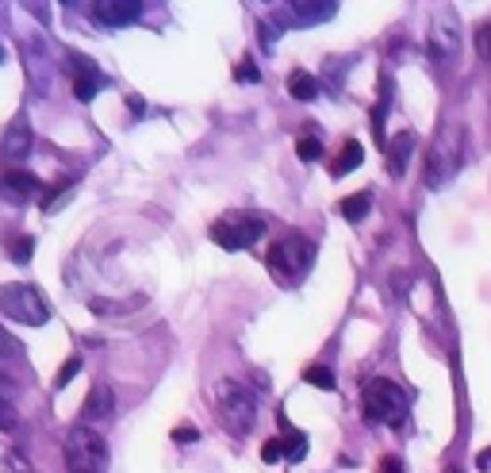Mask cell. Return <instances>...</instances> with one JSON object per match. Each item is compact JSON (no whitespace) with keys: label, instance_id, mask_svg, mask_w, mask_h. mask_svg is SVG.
Listing matches in <instances>:
<instances>
[{"label":"cell","instance_id":"cell-1","mask_svg":"<svg viewBox=\"0 0 491 473\" xmlns=\"http://www.w3.org/2000/svg\"><path fill=\"white\" fill-rule=\"evenodd\" d=\"M212 400L219 408V420L230 435H250L257 423V392L235 377H219L212 385Z\"/></svg>","mask_w":491,"mask_h":473},{"label":"cell","instance_id":"cell-2","mask_svg":"<svg viewBox=\"0 0 491 473\" xmlns=\"http://www.w3.org/2000/svg\"><path fill=\"white\" fill-rule=\"evenodd\" d=\"M361 415L369 423H392L400 427L407 420V392L388 377H372L361 392Z\"/></svg>","mask_w":491,"mask_h":473},{"label":"cell","instance_id":"cell-3","mask_svg":"<svg viewBox=\"0 0 491 473\" xmlns=\"http://www.w3.org/2000/svg\"><path fill=\"white\" fill-rule=\"evenodd\" d=\"M66 466L69 473H108V443L97 427H69L66 435Z\"/></svg>","mask_w":491,"mask_h":473},{"label":"cell","instance_id":"cell-4","mask_svg":"<svg viewBox=\"0 0 491 473\" xmlns=\"http://www.w3.org/2000/svg\"><path fill=\"white\" fill-rule=\"evenodd\" d=\"M311 258H315V247L308 239H303V235H284V239H277L273 247H269L265 265H269V273H273L277 281L296 285L300 277L311 270Z\"/></svg>","mask_w":491,"mask_h":473},{"label":"cell","instance_id":"cell-5","mask_svg":"<svg viewBox=\"0 0 491 473\" xmlns=\"http://www.w3.org/2000/svg\"><path fill=\"white\" fill-rule=\"evenodd\" d=\"M0 311L16 323H27V327L51 323V304H46V296L39 293V285H27V281L0 288Z\"/></svg>","mask_w":491,"mask_h":473},{"label":"cell","instance_id":"cell-6","mask_svg":"<svg viewBox=\"0 0 491 473\" xmlns=\"http://www.w3.org/2000/svg\"><path fill=\"white\" fill-rule=\"evenodd\" d=\"M207 235L223 250H246L265 235V224H261V216H253V212H227L223 219H215Z\"/></svg>","mask_w":491,"mask_h":473},{"label":"cell","instance_id":"cell-7","mask_svg":"<svg viewBox=\"0 0 491 473\" xmlns=\"http://www.w3.org/2000/svg\"><path fill=\"white\" fill-rule=\"evenodd\" d=\"M426 51L434 58H453L461 51V20L457 12L441 4L434 16H430V28H426Z\"/></svg>","mask_w":491,"mask_h":473},{"label":"cell","instance_id":"cell-8","mask_svg":"<svg viewBox=\"0 0 491 473\" xmlns=\"http://www.w3.org/2000/svg\"><path fill=\"white\" fill-rule=\"evenodd\" d=\"M461 166V150L453 146V135H438L426 158V185H446Z\"/></svg>","mask_w":491,"mask_h":473},{"label":"cell","instance_id":"cell-9","mask_svg":"<svg viewBox=\"0 0 491 473\" xmlns=\"http://www.w3.org/2000/svg\"><path fill=\"white\" fill-rule=\"evenodd\" d=\"M112 415H115V392H112L108 381H97V385L89 389L85 404H81V423L92 427V423L112 420Z\"/></svg>","mask_w":491,"mask_h":473},{"label":"cell","instance_id":"cell-10","mask_svg":"<svg viewBox=\"0 0 491 473\" xmlns=\"http://www.w3.org/2000/svg\"><path fill=\"white\" fill-rule=\"evenodd\" d=\"M31 154V127H27V120H19L8 127L4 131V143H0V162H4L8 169H19V162Z\"/></svg>","mask_w":491,"mask_h":473},{"label":"cell","instance_id":"cell-11","mask_svg":"<svg viewBox=\"0 0 491 473\" xmlns=\"http://www.w3.org/2000/svg\"><path fill=\"white\" fill-rule=\"evenodd\" d=\"M35 193H43V181L35 177L27 169H4V177H0V196H4L8 204H27Z\"/></svg>","mask_w":491,"mask_h":473},{"label":"cell","instance_id":"cell-12","mask_svg":"<svg viewBox=\"0 0 491 473\" xmlns=\"http://www.w3.org/2000/svg\"><path fill=\"white\" fill-rule=\"evenodd\" d=\"M92 16L108 28H123V23H135L143 16V4L138 0H100V4H92Z\"/></svg>","mask_w":491,"mask_h":473},{"label":"cell","instance_id":"cell-13","mask_svg":"<svg viewBox=\"0 0 491 473\" xmlns=\"http://www.w3.org/2000/svg\"><path fill=\"white\" fill-rule=\"evenodd\" d=\"M74 66H77V69H74V92H77V100H81V104H89V100L104 89V74L89 62V58H77Z\"/></svg>","mask_w":491,"mask_h":473},{"label":"cell","instance_id":"cell-14","mask_svg":"<svg viewBox=\"0 0 491 473\" xmlns=\"http://www.w3.org/2000/svg\"><path fill=\"white\" fill-rule=\"evenodd\" d=\"M411 150H415V131H400V138L388 146V173H392V177H403V173H407Z\"/></svg>","mask_w":491,"mask_h":473},{"label":"cell","instance_id":"cell-15","mask_svg":"<svg viewBox=\"0 0 491 473\" xmlns=\"http://www.w3.org/2000/svg\"><path fill=\"white\" fill-rule=\"evenodd\" d=\"M0 431H16V381L0 374Z\"/></svg>","mask_w":491,"mask_h":473},{"label":"cell","instance_id":"cell-16","mask_svg":"<svg viewBox=\"0 0 491 473\" xmlns=\"http://www.w3.org/2000/svg\"><path fill=\"white\" fill-rule=\"evenodd\" d=\"M361 162H365V146H361L357 138H346L342 158H338L334 166H331V173H334V177H346V173H354V169L361 166Z\"/></svg>","mask_w":491,"mask_h":473},{"label":"cell","instance_id":"cell-17","mask_svg":"<svg viewBox=\"0 0 491 473\" xmlns=\"http://www.w3.org/2000/svg\"><path fill=\"white\" fill-rule=\"evenodd\" d=\"M288 92H292V100H315L319 97V77H311L308 69H300V74H292L288 77Z\"/></svg>","mask_w":491,"mask_h":473},{"label":"cell","instance_id":"cell-18","mask_svg":"<svg viewBox=\"0 0 491 473\" xmlns=\"http://www.w3.org/2000/svg\"><path fill=\"white\" fill-rule=\"evenodd\" d=\"M334 8H338V4H331V0H323V4H288V12H292V20H296V23H319V20H331V16H334Z\"/></svg>","mask_w":491,"mask_h":473},{"label":"cell","instance_id":"cell-19","mask_svg":"<svg viewBox=\"0 0 491 473\" xmlns=\"http://www.w3.org/2000/svg\"><path fill=\"white\" fill-rule=\"evenodd\" d=\"M369 204H372V193L361 189V193H354V196H346V201L338 204V212H342L349 224H361V219L369 216Z\"/></svg>","mask_w":491,"mask_h":473},{"label":"cell","instance_id":"cell-20","mask_svg":"<svg viewBox=\"0 0 491 473\" xmlns=\"http://www.w3.org/2000/svg\"><path fill=\"white\" fill-rule=\"evenodd\" d=\"M284 461H300L303 454H308V435L296 431V427H284Z\"/></svg>","mask_w":491,"mask_h":473},{"label":"cell","instance_id":"cell-21","mask_svg":"<svg viewBox=\"0 0 491 473\" xmlns=\"http://www.w3.org/2000/svg\"><path fill=\"white\" fill-rule=\"evenodd\" d=\"M303 381L315 385V389H323V392H334L338 389V381H334V374L326 366H308V369H303Z\"/></svg>","mask_w":491,"mask_h":473},{"label":"cell","instance_id":"cell-22","mask_svg":"<svg viewBox=\"0 0 491 473\" xmlns=\"http://www.w3.org/2000/svg\"><path fill=\"white\" fill-rule=\"evenodd\" d=\"M235 81L238 85H257V81H261V69L253 66V58H242V62L235 66Z\"/></svg>","mask_w":491,"mask_h":473},{"label":"cell","instance_id":"cell-23","mask_svg":"<svg viewBox=\"0 0 491 473\" xmlns=\"http://www.w3.org/2000/svg\"><path fill=\"white\" fill-rule=\"evenodd\" d=\"M77 369H81V354H69L66 362H62V369H58V377H54V389H66L69 381H74Z\"/></svg>","mask_w":491,"mask_h":473},{"label":"cell","instance_id":"cell-24","mask_svg":"<svg viewBox=\"0 0 491 473\" xmlns=\"http://www.w3.org/2000/svg\"><path fill=\"white\" fill-rule=\"evenodd\" d=\"M296 154L303 158V162H315V158H323V143L315 135H303L300 143H296Z\"/></svg>","mask_w":491,"mask_h":473},{"label":"cell","instance_id":"cell-25","mask_svg":"<svg viewBox=\"0 0 491 473\" xmlns=\"http://www.w3.org/2000/svg\"><path fill=\"white\" fill-rule=\"evenodd\" d=\"M31 250H35V239L31 235H19L16 242H12V247H8V254H12V262H31Z\"/></svg>","mask_w":491,"mask_h":473},{"label":"cell","instance_id":"cell-26","mask_svg":"<svg viewBox=\"0 0 491 473\" xmlns=\"http://www.w3.org/2000/svg\"><path fill=\"white\" fill-rule=\"evenodd\" d=\"M261 461H269V466H273V461H284V443H280V438H265Z\"/></svg>","mask_w":491,"mask_h":473},{"label":"cell","instance_id":"cell-27","mask_svg":"<svg viewBox=\"0 0 491 473\" xmlns=\"http://www.w3.org/2000/svg\"><path fill=\"white\" fill-rule=\"evenodd\" d=\"M196 438H200V431H196L192 423H181V427H173V443H181V446H192Z\"/></svg>","mask_w":491,"mask_h":473},{"label":"cell","instance_id":"cell-28","mask_svg":"<svg viewBox=\"0 0 491 473\" xmlns=\"http://www.w3.org/2000/svg\"><path fill=\"white\" fill-rule=\"evenodd\" d=\"M19 351V343L16 339H12V335L4 331V327H0V358H12V354H16Z\"/></svg>","mask_w":491,"mask_h":473},{"label":"cell","instance_id":"cell-29","mask_svg":"<svg viewBox=\"0 0 491 473\" xmlns=\"http://www.w3.org/2000/svg\"><path fill=\"white\" fill-rule=\"evenodd\" d=\"M476 35H480V39H476V46H480V54H484V58H491V23H480V31H476Z\"/></svg>","mask_w":491,"mask_h":473},{"label":"cell","instance_id":"cell-30","mask_svg":"<svg viewBox=\"0 0 491 473\" xmlns=\"http://www.w3.org/2000/svg\"><path fill=\"white\" fill-rule=\"evenodd\" d=\"M377 473H403V461L395 458V454H384V458H380V469H377Z\"/></svg>","mask_w":491,"mask_h":473},{"label":"cell","instance_id":"cell-31","mask_svg":"<svg viewBox=\"0 0 491 473\" xmlns=\"http://www.w3.org/2000/svg\"><path fill=\"white\" fill-rule=\"evenodd\" d=\"M8 473H31V469H27V461H23L19 454H8Z\"/></svg>","mask_w":491,"mask_h":473},{"label":"cell","instance_id":"cell-32","mask_svg":"<svg viewBox=\"0 0 491 473\" xmlns=\"http://www.w3.org/2000/svg\"><path fill=\"white\" fill-rule=\"evenodd\" d=\"M476 469L491 473V446H487V450H480V454H476Z\"/></svg>","mask_w":491,"mask_h":473}]
</instances>
